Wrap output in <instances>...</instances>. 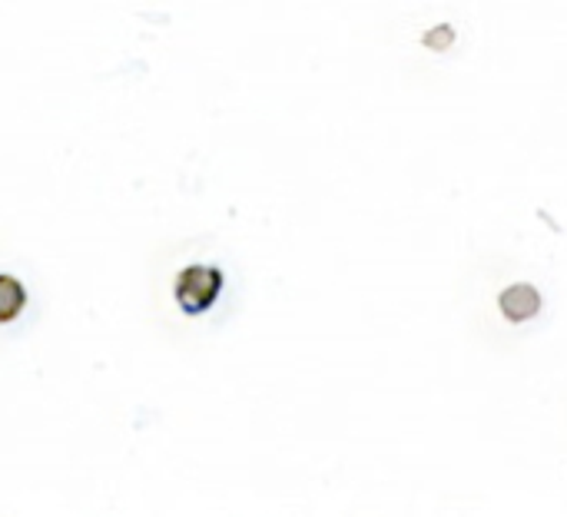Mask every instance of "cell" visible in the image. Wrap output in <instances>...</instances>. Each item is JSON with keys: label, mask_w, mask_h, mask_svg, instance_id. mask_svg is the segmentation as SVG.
Segmentation results:
<instances>
[{"label": "cell", "mask_w": 567, "mask_h": 517, "mask_svg": "<svg viewBox=\"0 0 567 517\" xmlns=\"http://www.w3.org/2000/svg\"><path fill=\"white\" fill-rule=\"evenodd\" d=\"M27 306V292L13 276H0V322H13Z\"/></svg>", "instance_id": "obj_3"}, {"label": "cell", "mask_w": 567, "mask_h": 517, "mask_svg": "<svg viewBox=\"0 0 567 517\" xmlns=\"http://www.w3.org/2000/svg\"><path fill=\"white\" fill-rule=\"evenodd\" d=\"M223 292V272L216 266H189L176 276L173 296L186 316H203Z\"/></svg>", "instance_id": "obj_1"}, {"label": "cell", "mask_w": 567, "mask_h": 517, "mask_svg": "<svg viewBox=\"0 0 567 517\" xmlns=\"http://www.w3.org/2000/svg\"><path fill=\"white\" fill-rule=\"evenodd\" d=\"M498 306H502V312H505L508 322H528V319H535L542 312V296H538L535 286L522 282V286H508L502 292Z\"/></svg>", "instance_id": "obj_2"}]
</instances>
